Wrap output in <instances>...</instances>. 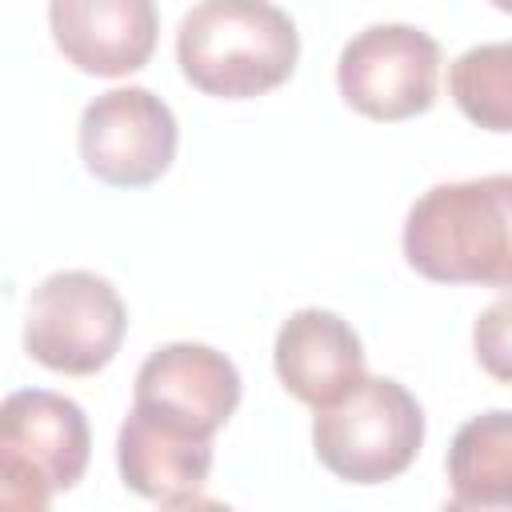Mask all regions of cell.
<instances>
[{"mask_svg": "<svg viewBox=\"0 0 512 512\" xmlns=\"http://www.w3.org/2000/svg\"><path fill=\"white\" fill-rule=\"evenodd\" d=\"M448 480L456 496L480 504H512V412L472 416L448 448Z\"/></svg>", "mask_w": 512, "mask_h": 512, "instance_id": "cell-12", "label": "cell"}, {"mask_svg": "<svg viewBox=\"0 0 512 512\" xmlns=\"http://www.w3.org/2000/svg\"><path fill=\"white\" fill-rule=\"evenodd\" d=\"M440 512H512V504H480V500H464V496H456V500H448Z\"/></svg>", "mask_w": 512, "mask_h": 512, "instance_id": "cell-16", "label": "cell"}, {"mask_svg": "<svg viewBox=\"0 0 512 512\" xmlns=\"http://www.w3.org/2000/svg\"><path fill=\"white\" fill-rule=\"evenodd\" d=\"M404 260L436 284L512 288V176L428 188L404 216Z\"/></svg>", "mask_w": 512, "mask_h": 512, "instance_id": "cell-1", "label": "cell"}, {"mask_svg": "<svg viewBox=\"0 0 512 512\" xmlns=\"http://www.w3.org/2000/svg\"><path fill=\"white\" fill-rule=\"evenodd\" d=\"M88 448L92 436L76 400L48 388H20L4 396L0 464L36 476L48 492H64L84 476Z\"/></svg>", "mask_w": 512, "mask_h": 512, "instance_id": "cell-8", "label": "cell"}, {"mask_svg": "<svg viewBox=\"0 0 512 512\" xmlns=\"http://www.w3.org/2000/svg\"><path fill=\"white\" fill-rule=\"evenodd\" d=\"M176 116L172 108L140 88H112L80 112V160L112 188H144L160 180L176 156Z\"/></svg>", "mask_w": 512, "mask_h": 512, "instance_id": "cell-6", "label": "cell"}, {"mask_svg": "<svg viewBox=\"0 0 512 512\" xmlns=\"http://www.w3.org/2000/svg\"><path fill=\"white\" fill-rule=\"evenodd\" d=\"M448 92L472 124L512 132V40L460 52L448 68Z\"/></svg>", "mask_w": 512, "mask_h": 512, "instance_id": "cell-13", "label": "cell"}, {"mask_svg": "<svg viewBox=\"0 0 512 512\" xmlns=\"http://www.w3.org/2000/svg\"><path fill=\"white\" fill-rule=\"evenodd\" d=\"M236 404H240L236 364L224 352L192 340L156 348L140 364L132 388V408L200 440H212L228 424Z\"/></svg>", "mask_w": 512, "mask_h": 512, "instance_id": "cell-7", "label": "cell"}, {"mask_svg": "<svg viewBox=\"0 0 512 512\" xmlns=\"http://www.w3.org/2000/svg\"><path fill=\"white\" fill-rule=\"evenodd\" d=\"M176 60L192 88L248 100L280 88L300 60L292 16L264 0H204L176 28Z\"/></svg>", "mask_w": 512, "mask_h": 512, "instance_id": "cell-2", "label": "cell"}, {"mask_svg": "<svg viewBox=\"0 0 512 512\" xmlns=\"http://www.w3.org/2000/svg\"><path fill=\"white\" fill-rule=\"evenodd\" d=\"M420 444L424 412L416 396L388 376H364L344 400L320 408L312 420L320 464L348 484H384L400 476Z\"/></svg>", "mask_w": 512, "mask_h": 512, "instance_id": "cell-3", "label": "cell"}, {"mask_svg": "<svg viewBox=\"0 0 512 512\" xmlns=\"http://www.w3.org/2000/svg\"><path fill=\"white\" fill-rule=\"evenodd\" d=\"M128 308L96 272H52L28 296L24 348L36 364L64 376L100 372L124 340Z\"/></svg>", "mask_w": 512, "mask_h": 512, "instance_id": "cell-4", "label": "cell"}, {"mask_svg": "<svg viewBox=\"0 0 512 512\" xmlns=\"http://www.w3.org/2000/svg\"><path fill=\"white\" fill-rule=\"evenodd\" d=\"M276 376L308 408H332L364 380V348L348 320L328 308H300L276 332Z\"/></svg>", "mask_w": 512, "mask_h": 512, "instance_id": "cell-10", "label": "cell"}, {"mask_svg": "<svg viewBox=\"0 0 512 512\" xmlns=\"http://www.w3.org/2000/svg\"><path fill=\"white\" fill-rule=\"evenodd\" d=\"M160 512H232L224 500H212V496H188V500H176V504H164Z\"/></svg>", "mask_w": 512, "mask_h": 512, "instance_id": "cell-15", "label": "cell"}, {"mask_svg": "<svg viewBox=\"0 0 512 512\" xmlns=\"http://www.w3.org/2000/svg\"><path fill=\"white\" fill-rule=\"evenodd\" d=\"M116 464L124 484L160 504H176L200 492L212 472V440L188 436L140 408H128L116 432Z\"/></svg>", "mask_w": 512, "mask_h": 512, "instance_id": "cell-11", "label": "cell"}, {"mask_svg": "<svg viewBox=\"0 0 512 512\" xmlns=\"http://www.w3.org/2000/svg\"><path fill=\"white\" fill-rule=\"evenodd\" d=\"M440 44L412 24H368L336 60L340 96L372 120H408L432 108Z\"/></svg>", "mask_w": 512, "mask_h": 512, "instance_id": "cell-5", "label": "cell"}, {"mask_svg": "<svg viewBox=\"0 0 512 512\" xmlns=\"http://www.w3.org/2000/svg\"><path fill=\"white\" fill-rule=\"evenodd\" d=\"M48 24L64 60L88 76H128L144 68L160 28L148 0H56Z\"/></svg>", "mask_w": 512, "mask_h": 512, "instance_id": "cell-9", "label": "cell"}, {"mask_svg": "<svg viewBox=\"0 0 512 512\" xmlns=\"http://www.w3.org/2000/svg\"><path fill=\"white\" fill-rule=\"evenodd\" d=\"M472 348H476V360L480 368L500 380V384H512V292L492 300L476 324H472Z\"/></svg>", "mask_w": 512, "mask_h": 512, "instance_id": "cell-14", "label": "cell"}]
</instances>
